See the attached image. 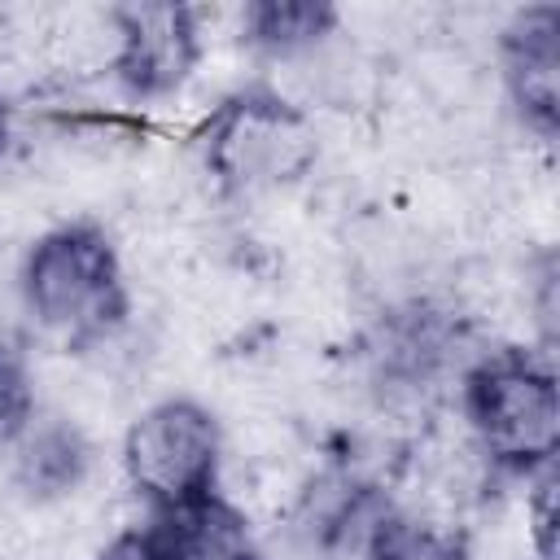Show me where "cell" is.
Here are the masks:
<instances>
[{"mask_svg": "<svg viewBox=\"0 0 560 560\" xmlns=\"http://www.w3.org/2000/svg\"><path fill=\"white\" fill-rule=\"evenodd\" d=\"M39 398H35V376L26 354L0 337V451H13L18 438L35 424Z\"/></svg>", "mask_w": 560, "mask_h": 560, "instance_id": "cell-12", "label": "cell"}, {"mask_svg": "<svg viewBox=\"0 0 560 560\" xmlns=\"http://www.w3.org/2000/svg\"><path fill=\"white\" fill-rule=\"evenodd\" d=\"M201 61V9L188 4H114L109 74L131 101L175 96Z\"/></svg>", "mask_w": 560, "mask_h": 560, "instance_id": "cell-5", "label": "cell"}, {"mask_svg": "<svg viewBox=\"0 0 560 560\" xmlns=\"http://www.w3.org/2000/svg\"><path fill=\"white\" fill-rule=\"evenodd\" d=\"M459 411L490 472L529 481L556 468L560 385L547 350H486L459 376Z\"/></svg>", "mask_w": 560, "mask_h": 560, "instance_id": "cell-2", "label": "cell"}, {"mask_svg": "<svg viewBox=\"0 0 560 560\" xmlns=\"http://www.w3.org/2000/svg\"><path fill=\"white\" fill-rule=\"evenodd\" d=\"M459 346H464L459 319L424 302H411L381 319L368 354H372V372L381 385L416 394V389H433L451 372Z\"/></svg>", "mask_w": 560, "mask_h": 560, "instance_id": "cell-7", "label": "cell"}, {"mask_svg": "<svg viewBox=\"0 0 560 560\" xmlns=\"http://www.w3.org/2000/svg\"><path fill=\"white\" fill-rule=\"evenodd\" d=\"M96 560H166V551H162L153 525H136V529L114 534V538L101 547Z\"/></svg>", "mask_w": 560, "mask_h": 560, "instance_id": "cell-13", "label": "cell"}, {"mask_svg": "<svg viewBox=\"0 0 560 560\" xmlns=\"http://www.w3.org/2000/svg\"><path fill=\"white\" fill-rule=\"evenodd\" d=\"M499 79L512 114L538 140L560 127V9L525 4L499 31Z\"/></svg>", "mask_w": 560, "mask_h": 560, "instance_id": "cell-6", "label": "cell"}, {"mask_svg": "<svg viewBox=\"0 0 560 560\" xmlns=\"http://www.w3.org/2000/svg\"><path fill=\"white\" fill-rule=\"evenodd\" d=\"M122 472L153 516L214 499L223 477V429L214 411L184 394L144 407L122 433Z\"/></svg>", "mask_w": 560, "mask_h": 560, "instance_id": "cell-4", "label": "cell"}, {"mask_svg": "<svg viewBox=\"0 0 560 560\" xmlns=\"http://www.w3.org/2000/svg\"><path fill=\"white\" fill-rule=\"evenodd\" d=\"M354 560H472V551L455 525H438L385 508L372 516Z\"/></svg>", "mask_w": 560, "mask_h": 560, "instance_id": "cell-11", "label": "cell"}, {"mask_svg": "<svg viewBox=\"0 0 560 560\" xmlns=\"http://www.w3.org/2000/svg\"><path fill=\"white\" fill-rule=\"evenodd\" d=\"M337 31H341V13L324 0H258L241 9L245 48L276 61H302L319 52Z\"/></svg>", "mask_w": 560, "mask_h": 560, "instance_id": "cell-10", "label": "cell"}, {"mask_svg": "<svg viewBox=\"0 0 560 560\" xmlns=\"http://www.w3.org/2000/svg\"><path fill=\"white\" fill-rule=\"evenodd\" d=\"M9 455H13L18 490L35 503H52V499L74 494L92 468L88 438L70 420H48V416H35V424L18 438V446Z\"/></svg>", "mask_w": 560, "mask_h": 560, "instance_id": "cell-8", "label": "cell"}, {"mask_svg": "<svg viewBox=\"0 0 560 560\" xmlns=\"http://www.w3.org/2000/svg\"><path fill=\"white\" fill-rule=\"evenodd\" d=\"M166 560H262L245 516L223 503V494L171 512V516H149Z\"/></svg>", "mask_w": 560, "mask_h": 560, "instance_id": "cell-9", "label": "cell"}, {"mask_svg": "<svg viewBox=\"0 0 560 560\" xmlns=\"http://www.w3.org/2000/svg\"><path fill=\"white\" fill-rule=\"evenodd\" d=\"M4 144H9V101L0 92V153H4Z\"/></svg>", "mask_w": 560, "mask_h": 560, "instance_id": "cell-14", "label": "cell"}, {"mask_svg": "<svg viewBox=\"0 0 560 560\" xmlns=\"http://www.w3.org/2000/svg\"><path fill=\"white\" fill-rule=\"evenodd\" d=\"M18 293L31 324L66 350L109 341L131 311L118 245L88 219L57 223L31 241L18 267Z\"/></svg>", "mask_w": 560, "mask_h": 560, "instance_id": "cell-1", "label": "cell"}, {"mask_svg": "<svg viewBox=\"0 0 560 560\" xmlns=\"http://www.w3.org/2000/svg\"><path fill=\"white\" fill-rule=\"evenodd\" d=\"M201 171L223 197H262L302 184L319 162V131L306 105L276 88L223 96L192 136Z\"/></svg>", "mask_w": 560, "mask_h": 560, "instance_id": "cell-3", "label": "cell"}]
</instances>
